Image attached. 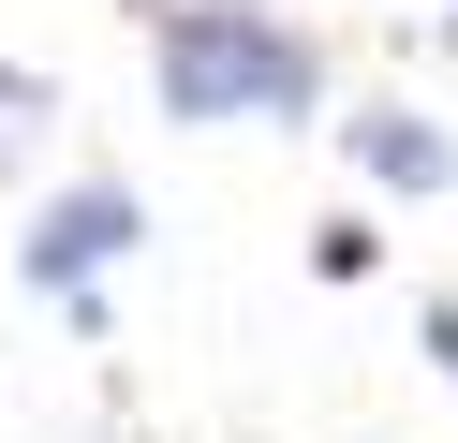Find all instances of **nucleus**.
Masks as SVG:
<instances>
[{
    "label": "nucleus",
    "instance_id": "6",
    "mask_svg": "<svg viewBox=\"0 0 458 443\" xmlns=\"http://www.w3.org/2000/svg\"><path fill=\"white\" fill-rule=\"evenodd\" d=\"M428 370L458 384V295H428Z\"/></svg>",
    "mask_w": 458,
    "mask_h": 443
},
{
    "label": "nucleus",
    "instance_id": "1",
    "mask_svg": "<svg viewBox=\"0 0 458 443\" xmlns=\"http://www.w3.org/2000/svg\"><path fill=\"white\" fill-rule=\"evenodd\" d=\"M148 89L178 133H222V118H310L326 104V45L267 0H163L148 30Z\"/></svg>",
    "mask_w": 458,
    "mask_h": 443
},
{
    "label": "nucleus",
    "instance_id": "3",
    "mask_svg": "<svg viewBox=\"0 0 458 443\" xmlns=\"http://www.w3.org/2000/svg\"><path fill=\"white\" fill-rule=\"evenodd\" d=\"M355 177H369V192H444V177H458V133L414 118V104H369L355 118Z\"/></svg>",
    "mask_w": 458,
    "mask_h": 443
},
{
    "label": "nucleus",
    "instance_id": "2",
    "mask_svg": "<svg viewBox=\"0 0 458 443\" xmlns=\"http://www.w3.org/2000/svg\"><path fill=\"white\" fill-rule=\"evenodd\" d=\"M148 236V207H133V177H60V192L30 207V236H15V266H30V295H89L104 266Z\"/></svg>",
    "mask_w": 458,
    "mask_h": 443
},
{
    "label": "nucleus",
    "instance_id": "4",
    "mask_svg": "<svg viewBox=\"0 0 458 443\" xmlns=\"http://www.w3.org/2000/svg\"><path fill=\"white\" fill-rule=\"evenodd\" d=\"M45 118H60V89H45L30 59H0V177H15V163L45 148Z\"/></svg>",
    "mask_w": 458,
    "mask_h": 443
},
{
    "label": "nucleus",
    "instance_id": "5",
    "mask_svg": "<svg viewBox=\"0 0 458 443\" xmlns=\"http://www.w3.org/2000/svg\"><path fill=\"white\" fill-rule=\"evenodd\" d=\"M369 266H385V236H369L355 207H340V222H310V281H369Z\"/></svg>",
    "mask_w": 458,
    "mask_h": 443
}]
</instances>
